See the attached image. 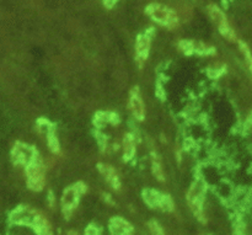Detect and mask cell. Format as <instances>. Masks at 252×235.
Listing matches in <instances>:
<instances>
[{
	"instance_id": "15",
	"label": "cell",
	"mask_w": 252,
	"mask_h": 235,
	"mask_svg": "<svg viewBox=\"0 0 252 235\" xmlns=\"http://www.w3.org/2000/svg\"><path fill=\"white\" fill-rule=\"evenodd\" d=\"M152 169H153V174H154V176L157 177L159 181H164L165 177H164V171H162L161 162H160L158 154H155L154 152L152 153Z\"/></svg>"
},
{
	"instance_id": "8",
	"label": "cell",
	"mask_w": 252,
	"mask_h": 235,
	"mask_svg": "<svg viewBox=\"0 0 252 235\" xmlns=\"http://www.w3.org/2000/svg\"><path fill=\"white\" fill-rule=\"evenodd\" d=\"M129 106H130V110H132L133 116H134L138 121L144 120L145 117L144 103H143L142 98H140L139 89L138 88H134L132 91H130Z\"/></svg>"
},
{
	"instance_id": "19",
	"label": "cell",
	"mask_w": 252,
	"mask_h": 235,
	"mask_svg": "<svg viewBox=\"0 0 252 235\" xmlns=\"http://www.w3.org/2000/svg\"><path fill=\"white\" fill-rule=\"evenodd\" d=\"M239 46H240V49H241V52H243V54L245 56L246 62H248V66H249V68H250V70L252 73V54H251L250 49H249L248 44L244 43V42H241V41L239 42Z\"/></svg>"
},
{
	"instance_id": "22",
	"label": "cell",
	"mask_w": 252,
	"mask_h": 235,
	"mask_svg": "<svg viewBox=\"0 0 252 235\" xmlns=\"http://www.w3.org/2000/svg\"><path fill=\"white\" fill-rule=\"evenodd\" d=\"M155 94H157L158 98L161 99V100H164V99H165V91H164V89H162V86L160 85V84H158V85H157V91H155Z\"/></svg>"
},
{
	"instance_id": "13",
	"label": "cell",
	"mask_w": 252,
	"mask_h": 235,
	"mask_svg": "<svg viewBox=\"0 0 252 235\" xmlns=\"http://www.w3.org/2000/svg\"><path fill=\"white\" fill-rule=\"evenodd\" d=\"M120 122L118 115L115 112H97L94 118V123L97 128L102 127L106 123H112V125H117Z\"/></svg>"
},
{
	"instance_id": "17",
	"label": "cell",
	"mask_w": 252,
	"mask_h": 235,
	"mask_svg": "<svg viewBox=\"0 0 252 235\" xmlns=\"http://www.w3.org/2000/svg\"><path fill=\"white\" fill-rule=\"evenodd\" d=\"M179 48L184 52L186 56H191L194 53V49H196V43L193 41H187V39H182L179 43Z\"/></svg>"
},
{
	"instance_id": "21",
	"label": "cell",
	"mask_w": 252,
	"mask_h": 235,
	"mask_svg": "<svg viewBox=\"0 0 252 235\" xmlns=\"http://www.w3.org/2000/svg\"><path fill=\"white\" fill-rule=\"evenodd\" d=\"M149 229L152 231V233L154 234H164V231H162L161 226H160L159 223H158L157 221H150L149 222Z\"/></svg>"
},
{
	"instance_id": "23",
	"label": "cell",
	"mask_w": 252,
	"mask_h": 235,
	"mask_svg": "<svg viewBox=\"0 0 252 235\" xmlns=\"http://www.w3.org/2000/svg\"><path fill=\"white\" fill-rule=\"evenodd\" d=\"M85 233L86 234H98V233H100V231H98L97 227H96V226H94V224H90V226L86 228Z\"/></svg>"
},
{
	"instance_id": "14",
	"label": "cell",
	"mask_w": 252,
	"mask_h": 235,
	"mask_svg": "<svg viewBox=\"0 0 252 235\" xmlns=\"http://www.w3.org/2000/svg\"><path fill=\"white\" fill-rule=\"evenodd\" d=\"M123 149H125V154H123L125 162H129L130 159H133V157L135 154V142L134 137L130 133L125 135V139H123Z\"/></svg>"
},
{
	"instance_id": "18",
	"label": "cell",
	"mask_w": 252,
	"mask_h": 235,
	"mask_svg": "<svg viewBox=\"0 0 252 235\" xmlns=\"http://www.w3.org/2000/svg\"><path fill=\"white\" fill-rule=\"evenodd\" d=\"M174 201L169 195H162L161 203H160V209L164 212H172L174 211Z\"/></svg>"
},
{
	"instance_id": "7",
	"label": "cell",
	"mask_w": 252,
	"mask_h": 235,
	"mask_svg": "<svg viewBox=\"0 0 252 235\" xmlns=\"http://www.w3.org/2000/svg\"><path fill=\"white\" fill-rule=\"evenodd\" d=\"M208 12L209 15H211L212 20L214 21V24L218 26L219 31H220V34H223L225 38L230 39V41H234V39L236 38L235 37V34L233 32V30L230 29V26H229L228 24V20H226L225 15H224V12L221 11L220 9H219L217 5L212 4L208 6Z\"/></svg>"
},
{
	"instance_id": "20",
	"label": "cell",
	"mask_w": 252,
	"mask_h": 235,
	"mask_svg": "<svg viewBox=\"0 0 252 235\" xmlns=\"http://www.w3.org/2000/svg\"><path fill=\"white\" fill-rule=\"evenodd\" d=\"M194 53L214 54V53H216V49H214L213 47L206 46V44L202 43V42H198V43H196V49H194Z\"/></svg>"
},
{
	"instance_id": "25",
	"label": "cell",
	"mask_w": 252,
	"mask_h": 235,
	"mask_svg": "<svg viewBox=\"0 0 252 235\" xmlns=\"http://www.w3.org/2000/svg\"><path fill=\"white\" fill-rule=\"evenodd\" d=\"M103 196H105L106 197V201H107V202H110V203H113V202L112 201H111V196H110V195H103Z\"/></svg>"
},
{
	"instance_id": "26",
	"label": "cell",
	"mask_w": 252,
	"mask_h": 235,
	"mask_svg": "<svg viewBox=\"0 0 252 235\" xmlns=\"http://www.w3.org/2000/svg\"><path fill=\"white\" fill-rule=\"evenodd\" d=\"M249 120H250V122L252 123V113H251V116H250V118H249Z\"/></svg>"
},
{
	"instance_id": "9",
	"label": "cell",
	"mask_w": 252,
	"mask_h": 235,
	"mask_svg": "<svg viewBox=\"0 0 252 235\" xmlns=\"http://www.w3.org/2000/svg\"><path fill=\"white\" fill-rule=\"evenodd\" d=\"M135 51H137V59L142 66L143 62L148 58L150 51V32L144 34H139L137 37V43H135Z\"/></svg>"
},
{
	"instance_id": "10",
	"label": "cell",
	"mask_w": 252,
	"mask_h": 235,
	"mask_svg": "<svg viewBox=\"0 0 252 235\" xmlns=\"http://www.w3.org/2000/svg\"><path fill=\"white\" fill-rule=\"evenodd\" d=\"M110 232L112 234H118V235H125V234H132L134 228H133L132 224L129 222H127L126 219H123L122 217H113L110 219Z\"/></svg>"
},
{
	"instance_id": "5",
	"label": "cell",
	"mask_w": 252,
	"mask_h": 235,
	"mask_svg": "<svg viewBox=\"0 0 252 235\" xmlns=\"http://www.w3.org/2000/svg\"><path fill=\"white\" fill-rule=\"evenodd\" d=\"M86 190L88 189H86V185L84 182H78V184L65 189V191L63 192V196H62V211H63L66 219L70 217L74 209L76 208L79 203V199H80V196Z\"/></svg>"
},
{
	"instance_id": "3",
	"label": "cell",
	"mask_w": 252,
	"mask_h": 235,
	"mask_svg": "<svg viewBox=\"0 0 252 235\" xmlns=\"http://www.w3.org/2000/svg\"><path fill=\"white\" fill-rule=\"evenodd\" d=\"M145 12L161 26L175 29L179 25V16L170 7L161 4H150L145 7Z\"/></svg>"
},
{
	"instance_id": "1",
	"label": "cell",
	"mask_w": 252,
	"mask_h": 235,
	"mask_svg": "<svg viewBox=\"0 0 252 235\" xmlns=\"http://www.w3.org/2000/svg\"><path fill=\"white\" fill-rule=\"evenodd\" d=\"M9 223L12 226H24L33 229L37 234H49V223L38 212L26 206H19L10 212Z\"/></svg>"
},
{
	"instance_id": "24",
	"label": "cell",
	"mask_w": 252,
	"mask_h": 235,
	"mask_svg": "<svg viewBox=\"0 0 252 235\" xmlns=\"http://www.w3.org/2000/svg\"><path fill=\"white\" fill-rule=\"evenodd\" d=\"M102 1H103V5H105L107 9H112V7L117 4L118 0H102Z\"/></svg>"
},
{
	"instance_id": "2",
	"label": "cell",
	"mask_w": 252,
	"mask_h": 235,
	"mask_svg": "<svg viewBox=\"0 0 252 235\" xmlns=\"http://www.w3.org/2000/svg\"><path fill=\"white\" fill-rule=\"evenodd\" d=\"M206 182L202 179L196 180L193 182V185L189 189V194H187V202H189V208L192 209L193 214L196 216V218L199 222L204 223L206 219H204L203 214V202H204V195H206Z\"/></svg>"
},
{
	"instance_id": "4",
	"label": "cell",
	"mask_w": 252,
	"mask_h": 235,
	"mask_svg": "<svg viewBox=\"0 0 252 235\" xmlns=\"http://www.w3.org/2000/svg\"><path fill=\"white\" fill-rule=\"evenodd\" d=\"M27 177V187L32 191H41L44 187V165L39 159V155L25 167Z\"/></svg>"
},
{
	"instance_id": "6",
	"label": "cell",
	"mask_w": 252,
	"mask_h": 235,
	"mask_svg": "<svg viewBox=\"0 0 252 235\" xmlns=\"http://www.w3.org/2000/svg\"><path fill=\"white\" fill-rule=\"evenodd\" d=\"M38 157L36 148L22 142H16L11 149V159L15 165L26 167L33 159Z\"/></svg>"
},
{
	"instance_id": "12",
	"label": "cell",
	"mask_w": 252,
	"mask_h": 235,
	"mask_svg": "<svg viewBox=\"0 0 252 235\" xmlns=\"http://www.w3.org/2000/svg\"><path fill=\"white\" fill-rule=\"evenodd\" d=\"M162 195L164 194H160V192L155 191V190L147 189L143 191V200H144V202L150 207V208L160 209V203H161Z\"/></svg>"
},
{
	"instance_id": "11",
	"label": "cell",
	"mask_w": 252,
	"mask_h": 235,
	"mask_svg": "<svg viewBox=\"0 0 252 235\" xmlns=\"http://www.w3.org/2000/svg\"><path fill=\"white\" fill-rule=\"evenodd\" d=\"M97 169L100 170V172L103 175L106 181L112 186L113 190L121 189V182H120V179H118V175L116 174L115 169H113L112 167L106 164H97Z\"/></svg>"
},
{
	"instance_id": "16",
	"label": "cell",
	"mask_w": 252,
	"mask_h": 235,
	"mask_svg": "<svg viewBox=\"0 0 252 235\" xmlns=\"http://www.w3.org/2000/svg\"><path fill=\"white\" fill-rule=\"evenodd\" d=\"M46 134H47V142H48L49 149H51L53 153H59V142L56 133H54V128H52L51 131H48Z\"/></svg>"
}]
</instances>
